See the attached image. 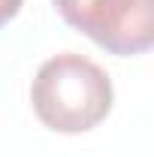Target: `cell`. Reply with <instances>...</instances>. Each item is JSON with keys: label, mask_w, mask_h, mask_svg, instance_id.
<instances>
[{"label": "cell", "mask_w": 154, "mask_h": 157, "mask_svg": "<svg viewBox=\"0 0 154 157\" xmlns=\"http://www.w3.org/2000/svg\"><path fill=\"white\" fill-rule=\"evenodd\" d=\"M112 78L85 55L64 52L48 58L33 76L30 103L37 118L55 133L94 130L112 109Z\"/></svg>", "instance_id": "6da1fadb"}, {"label": "cell", "mask_w": 154, "mask_h": 157, "mask_svg": "<svg viewBox=\"0 0 154 157\" xmlns=\"http://www.w3.org/2000/svg\"><path fill=\"white\" fill-rule=\"evenodd\" d=\"M55 9L112 55H142L154 45V0H55Z\"/></svg>", "instance_id": "7a4b0ae2"}, {"label": "cell", "mask_w": 154, "mask_h": 157, "mask_svg": "<svg viewBox=\"0 0 154 157\" xmlns=\"http://www.w3.org/2000/svg\"><path fill=\"white\" fill-rule=\"evenodd\" d=\"M21 3H24V0H0V27H3L6 21H12L15 15H18Z\"/></svg>", "instance_id": "3957f363"}]
</instances>
